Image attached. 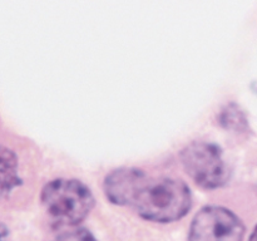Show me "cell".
<instances>
[{
  "mask_svg": "<svg viewBox=\"0 0 257 241\" xmlns=\"http://www.w3.org/2000/svg\"><path fill=\"white\" fill-rule=\"evenodd\" d=\"M181 162L187 175L203 188H217L225 185L230 170L216 145L193 142L181 152Z\"/></svg>",
  "mask_w": 257,
  "mask_h": 241,
  "instance_id": "3957f363",
  "label": "cell"
},
{
  "mask_svg": "<svg viewBox=\"0 0 257 241\" xmlns=\"http://www.w3.org/2000/svg\"><path fill=\"white\" fill-rule=\"evenodd\" d=\"M42 203L48 215L60 225H77L94 207V196L77 180H54L42 191Z\"/></svg>",
  "mask_w": 257,
  "mask_h": 241,
  "instance_id": "7a4b0ae2",
  "label": "cell"
},
{
  "mask_svg": "<svg viewBox=\"0 0 257 241\" xmlns=\"http://www.w3.org/2000/svg\"><path fill=\"white\" fill-rule=\"evenodd\" d=\"M0 241H9V230L2 222H0Z\"/></svg>",
  "mask_w": 257,
  "mask_h": 241,
  "instance_id": "52a82bcc",
  "label": "cell"
},
{
  "mask_svg": "<svg viewBox=\"0 0 257 241\" xmlns=\"http://www.w3.org/2000/svg\"><path fill=\"white\" fill-rule=\"evenodd\" d=\"M54 241H97V238L85 228H78V230L60 233Z\"/></svg>",
  "mask_w": 257,
  "mask_h": 241,
  "instance_id": "8992f818",
  "label": "cell"
},
{
  "mask_svg": "<svg viewBox=\"0 0 257 241\" xmlns=\"http://www.w3.org/2000/svg\"><path fill=\"white\" fill-rule=\"evenodd\" d=\"M245 226L227 208L208 206L193 218L188 241H242Z\"/></svg>",
  "mask_w": 257,
  "mask_h": 241,
  "instance_id": "277c9868",
  "label": "cell"
},
{
  "mask_svg": "<svg viewBox=\"0 0 257 241\" xmlns=\"http://www.w3.org/2000/svg\"><path fill=\"white\" fill-rule=\"evenodd\" d=\"M104 193L112 203L130 206L141 217L155 222H173L191 208L186 183L170 177H152L138 168H119L104 180Z\"/></svg>",
  "mask_w": 257,
  "mask_h": 241,
  "instance_id": "6da1fadb",
  "label": "cell"
},
{
  "mask_svg": "<svg viewBox=\"0 0 257 241\" xmlns=\"http://www.w3.org/2000/svg\"><path fill=\"white\" fill-rule=\"evenodd\" d=\"M248 241H257V225L255 226V228H253V231H252V233H251Z\"/></svg>",
  "mask_w": 257,
  "mask_h": 241,
  "instance_id": "ba28073f",
  "label": "cell"
},
{
  "mask_svg": "<svg viewBox=\"0 0 257 241\" xmlns=\"http://www.w3.org/2000/svg\"><path fill=\"white\" fill-rule=\"evenodd\" d=\"M20 185L17 156L12 150L0 146V200L7 198Z\"/></svg>",
  "mask_w": 257,
  "mask_h": 241,
  "instance_id": "5b68a950",
  "label": "cell"
}]
</instances>
